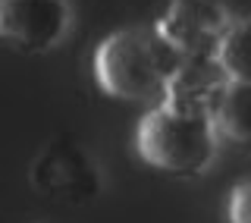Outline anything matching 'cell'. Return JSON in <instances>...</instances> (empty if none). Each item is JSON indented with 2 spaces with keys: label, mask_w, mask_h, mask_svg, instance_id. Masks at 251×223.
<instances>
[{
  "label": "cell",
  "mask_w": 251,
  "mask_h": 223,
  "mask_svg": "<svg viewBox=\"0 0 251 223\" xmlns=\"http://www.w3.org/2000/svg\"><path fill=\"white\" fill-rule=\"evenodd\" d=\"M53 154H47L44 161H38L35 167V186L44 189V192L50 195H63V198H78L85 195H94V189H98V182L91 179H82V176H98V170H94V164L88 157L82 154V148H50Z\"/></svg>",
  "instance_id": "cell-6"
},
{
  "label": "cell",
  "mask_w": 251,
  "mask_h": 223,
  "mask_svg": "<svg viewBox=\"0 0 251 223\" xmlns=\"http://www.w3.org/2000/svg\"><path fill=\"white\" fill-rule=\"evenodd\" d=\"M229 73L220 66L217 54H195V57H179L173 69L167 91H163V107L176 110L182 116H204L214 119L220 101L229 88Z\"/></svg>",
  "instance_id": "cell-4"
},
{
  "label": "cell",
  "mask_w": 251,
  "mask_h": 223,
  "mask_svg": "<svg viewBox=\"0 0 251 223\" xmlns=\"http://www.w3.org/2000/svg\"><path fill=\"white\" fill-rule=\"evenodd\" d=\"M217 148L214 119L204 116H182L170 107H154L138 119L135 129V151L145 164L163 173L192 176L210 164Z\"/></svg>",
  "instance_id": "cell-2"
},
{
  "label": "cell",
  "mask_w": 251,
  "mask_h": 223,
  "mask_svg": "<svg viewBox=\"0 0 251 223\" xmlns=\"http://www.w3.org/2000/svg\"><path fill=\"white\" fill-rule=\"evenodd\" d=\"M179 54L157 35V28H120L94 51V79L100 91L116 101H163Z\"/></svg>",
  "instance_id": "cell-1"
},
{
  "label": "cell",
  "mask_w": 251,
  "mask_h": 223,
  "mask_svg": "<svg viewBox=\"0 0 251 223\" xmlns=\"http://www.w3.org/2000/svg\"><path fill=\"white\" fill-rule=\"evenodd\" d=\"M229 22L232 19L220 0H170L154 28L179 57H195L217 54Z\"/></svg>",
  "instance_id": "cell-3"
},
{
  "label": "cell",
  "mask_w": 251,
  "mask_h": 223,
  "mask_svg": "<svg viewBox=\"0 0 251 223\" xmlns=\"http://www.w3.org/2000/svg\"><path fill=\"white\" fill-rule=\"evenodd\" d=\"M69 28V0H0V41L25 54L50 51Z\"/></svg>",
  "instance_id": "cell-5"
},
{
  "label": "cell",
  "mask_w": 251,
  "mask_h": 223,
  "mask_svg": "<svg viewBox=\"0 0 251 223\" xmlns=\"http://www.w3.org/2000/svg\"><path fill=\"white\" fill-rule=\"evenodd\" d=\"M214 129L235 145L251 148V82H229L214 113Z\"/></svg>",
  "instance_id": "cell-7"
},
{
  "label": "cell",
  "mask_w": 251,
  "mask_h": 223,
  "mask_svg": "<svg viewBox=\"0 0 251 223\" xmlns=\"http://www.w3.org/2000/svg\"><path fill=\"white\" fill-rule=\"evenodd\" d=\"M217 60L232 82H251V13L229 22L217 47Z\"/></svg>",
  "instance_id": "cell-8"
},
{
  "label": "cell",
  "mask_w": 251,
  "mask_h": 223,
  "mask_svg": "<svg viewBox=\"0 0 251 223\" xmlns=\"http://www.w3.org/2000/svg\"><path fill=\"white\" fill-rule=\"evenodd\" d=\"M226 217H229V223H251V179L239 182L229 192Z\"/></svg>",
  "instance_id": "cell-9"
}]
</instances>
